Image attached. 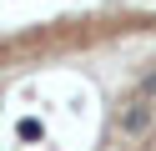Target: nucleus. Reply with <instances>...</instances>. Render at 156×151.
Instances as JSON below:
<instances>
[{
    "instance_id": "f03ea898",
    "label": "nucleus",
    "mask_w": 156,
    "mask_h": 151,
    "mask_svg": "<svg viewBox=\"0 0 156 151\" xmlns=\"http://www.w3.org/2000/svg\"><path fill=\"white\" fill-rule=\"evenodd\" d=\"M141 101H151V106H156V70H146V76H141Z\"/></svg>"
},
{
    "instance_id": "f257e3e1",
    "label": "nucleus",
    "mask_w": 156,
    "mask_h": 151,
    "mask_svg": "<svg viewBox=\"0 0 156 151\" xmlns=\"http://www.w3.org/2000/svg\"><path fill=\"white\" fill-rule=\"evenodd\" d=\"M151 121H156V106L136 96V101H126V106H121V121H116V126H121L126 136H146V131H151Z\"/></svg>"
}]
</instances>
